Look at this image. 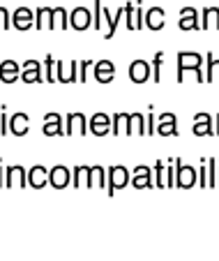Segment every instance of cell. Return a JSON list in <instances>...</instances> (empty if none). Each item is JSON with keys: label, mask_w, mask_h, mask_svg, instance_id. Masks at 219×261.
Returning a JSON list of instances; mask_svg holds the SVG:
<instances>
[{"label": "cell", "mask_w": 219, "mask_h": 261, "mask_svg": "<svg viewBox=\"0 0 219 261\" xmlns=\"http://www.w3.org/2000/svg\"><path fill=\"white\" fill-rule=\"evenodd\" d=\"M129 79L134 84H146L148 79H152V65L143 58H136L129 63Z\"/></svg>", "instance_id": "cell-6"}, {"label": "cell", "mask_w": 219, "mask_h": 261, "mask_svg": "<svg viewBox=\"0 0 219 261\" xmlns=\"http://www.w3.org/2000/svg\"><path fill=\"white\" fill-rule=\"evenodd\" d=\"M104 25V7H102V0H95L93 3V28L99 30Z\"/></svg>", "instance_id": "cell-31"}, {"label": "cell", "mask_w": 219, "mask_h": 261, "mask_svg": "<svg viewBox=\"0 0 219 261\" xmlns=\"http://www.w3.org/2000/svg\"><path fill=\"white\" fill-rule=\"evenodd\" d=\"M134 7H136V5H131V3H127V5H125V19H122V21H125L127 30H136V28H134Z\"/></svg>", "instance_id": "cell-38"}, {"label": "cell", "mask_w": 219, "mask_h": 261, "mask_svg": "<svg viewBox=\"0 0 219 261\" xmlns=\"http://www.w3.org/2000/svg\"><path fill=\"white\" fill-rule=\"evenodd\" d=\"M90 132H93L95 137H104V134L111 132V127H90Z\"/></svg>", "instance_id": "cell-43"}, {"label": "cell", "mask_w": 219, "mask_h": 261, "mask_svg": "<svg viewBox=\"0 0 219 261\" xmlns=\"http://www.w3.org/2000/svg\"><path fill=\"white\" fill-rule=\"evenodd\" d=\"M108 171V176H106V192L111 194H116L118 190H122V188H127L129 185V169L127 167H122V164H118V167H111V169H106Z\"/></svg>", "instance_id": "cell-1"}, {"label": "cell", "mask_w": 219, "mask_h": 261, "mask_svg": "<svg viewBox=\"0 0 219 261\" xmlns=\"http://www.w3.org/2000/svg\"><path fill=\"white\" fill-rule=\"evenodd\" d=\"M35 25V14L28 7H16L12 14V28L16 30H30Z\"/></svg>", "instance_id": "cell-12"}, {"label": "cell", "mask_w": 219, "mask_h": 261, "mask_svg": "<svg viewBox=\"0 0 219 261\" xmlns=\"http://www.w3.org/2000/svg\"><path fill=\"white\" fill-rule=\"evenodd\" d=\"M21 79V67L16 60L12 58H5L0 63V81L3 84H14V81Z\"/></svg>", "instance_id": "cell-13"}, {"label": "cell", "mask_w": 219, "mask_h": 261, "mask_svg": "<svg viewBox=\"0 0 219 261\" xmlns=\"http://www.w3.org/2000/svg\"><path fill=\"white\" fill-rule=\"evenodd\" d=\"M214 134H219V114H217V125H214Z\"/></svg>", "instance_id": "cell-45"}, {"label": "cell", "mask_w": 219, "mask_h": 261, "mask_svg": "<svg viewBox=\"0 0 219 261\" xmlns=\"http://www.w3.org/2000/svg\"><path fill=\"white\" fill-rule=\"evenodd\" d=\"M180 30H201V21L194 7H182L180 10V21H178Z\"/></svg>", "instance_id": "cell-16"}, {"label": "cell", "mask_w": 219, "mask_h": 261, "mask_svg": "<svg viewBox=\"0 0 219 261\" xmlns=\"http://www.w3.org/2000/svg\"><path fill=\"white\" fill-rule=\"evenodd\" d=\"M93 72H95V81L97 84H111L116 79V65L111 60H97Z\"/></svg>", "instance_id": "cell-11"}, {"label": "cell", "mask_w": 219, "mask_h": 261, "mask_svg": "<svg viewBox=\"0 0 219 261\" xmlns=\"http://www.w3.org/2000/svg\"><path fill=\"white\" fill-rule=\"evenodd\" d=\"M191 132H194L196 137H210V134H214L210 114H196L194 116V129H191Z\"/></svg>", "instance_id": "cell-18"}, {"label": "cell", "mask_w": 219, "mask_h": 261, "mask_svg": "<svg viewBox=\"0 0 219 261\" xmlns=\"http://www.w3.org/2000/svg\"><path fill=\"white\" fill-rule=\"evenodd\" d=\"M21 81L23 84H42L44 81V67L39 60H25L21 65Z\"/></svg>", "instance_id": "cell-5"}, {"label": "cell", "mask_w": 219, "mask_h": 261, "mask_svg": "<svg viewBox=\"0 0 219 261\" xmlns=\"http://www.w3.org/2000/svg\"><path fill=\"white\" fill-rule=\"evenodd\" d=\"M65 134H88V118L83 114H67Z\"/></svg>", "instance_id": "cell-15"}, {"label": "cell", "mask_w": 219, "mask_h": 261, "mask_svg": "<svg viewBox=\"0 0 219 261\" xmlns=\"http://www.w3.org/2000/svg\"><path fill=\"white\" fill-rule=\"evenodd\" d=\"M93 25V14H90V10L88 7H74L72 12H69V28L74 30H86Z\"/></svg>", "instance_id": "cell-9"}, {"label": "cell", "mask_w": 219, "mask_h": 261, "mask_svg": "<svg viewBox=\"0 0 219 261\" xmlns=\"http://www.w3.org/2000/svg\"><path fill=\"white\" fill-rule=\"evenodd\" d=\"M152 176H155V188H169V167H164V162H155Z\"/></svg>", "instance_id": "cell-25"}, {"label": "cell", "mask_w": 219, "mask_h": 261, "mask_svg": "<svg viewBox=\"0 0 219 261\" xmlns=\"http://www.w3.org/2000/svg\"><path fill=\"white\" fill-rule=\"evenodd\" d=\"M0 28L3 30L12 28V14L7 12V7H0Z\"/></svg>", "instance_id": "cell-39"}, {"label": "cell", "mask_w": 219, "mask_h": 261, "mask_svg": "<svg viewBox=\"0 0 219 261\" xmlns=\"http://www.w3.org/2000/svg\"><path fill=\"white\" fill-rule=\"evenodd\" d=\"M129 132L143 137V134H146V116L143 114H129Z\"/></svg>", "instance_id": "cell-28"}, {"label": "cell", "mask_w": 219, "mask_h": 261, "mask_svg": "<svg viewBox=\"0 0 219 261\" xmlns=\"http://www.w3.org/2000/svg\"><path fill=\"white\" fill-rule=\"evenodd\" d=\"M30 129V118L28 114H21V111H16V114H12L10 118V134H14V137H25Z\"/></svg>", "instance_id": "cell-17"}, {"label": "cell", "mask_w": 219, "mask_h": 261, "mask_svg": "<svg viewBox=\"0 0 219 261\" xmlns=\"http://www.w3.org/2000/svg\"><path fill=\"white\" fill-rule=\"evenodd\" d=\"M131 188L143 190V188H155V176H152V167H146V164H139L131 171Z\"/></svg>", "instance_id": "cell-4"}, {"label": "cell", "mask_w": 219, "mask_h": 261, "mask_svg": "<svg viewBox=\"0 0 219 261\" xmlns=\"http://www.w3.org/2000/svg\"><path fill=\"white\" fill-rule=\"evenodd\" d=\"M111 132L113 134H131L129 132V114H116L111 118Z\"/></svg>", "instance_id": "cell-24"}, {"label": "cell", "mask_w": 219, "mask_h": 261, "mask_svg": "<svg viewBox=\"0 0 219 261\" xmlns=\"http://www.w3.org/2000/svg\"><path fill=\"white\" fill-rule=\"evenodd\" d=\"M5 188H28V171L19 164L5 167Z\"/></svg>", "instance_id": "cell-7"}, {"label": "cell", "mask_w": 219, "mask_h": 261, "mask_svg": "<svg viewBox=\"0 0 219 261\" xmlns=\"http://www.w3.org/2000/svg\"><path fill=\"white\" fill-rule=\"evenodd\" d=\"M134 28L136 30L146 28V14H143L141 7H134Z\"/></svg>", "instance_id": "cell-40"}, {"label": "cell", "mask_w": 219, "mask_h": 261, "mask_svg": "<svg viewBox=\"0 0 219 261\" xmlns=\"http://www.w3.org/2000/svg\"><path fill=\"white\" fill-rule=\"evenodd\" d=\"M93 67H95L93 60H81V63H78V84H86L88 74H90V69Z\"/></svg>", "instance_id": "cell-34"}, {"label": "cell", "mask_w": 219, "mask_h": 261, "mask_svg": "<svg viewBox=\"0 0 219 261\" xmlns=\"http://www.w3.org/2000/svg\"><path fill=\"white\" fill-rule=\"evenodd\" d=\"M196 182H199V188H208V160H201V167L196 171Z\"/></svg>", "instance_id": "cell-35"}, {"label": "cell", "mask_w": 219, "mask_h": 261, "mask_svg": "<svg viewBox=\"0 0 219 261\" xmlns=\"http://www.w3.org/2000/svg\"><path fill=\"white\" fill-rule=\"evenodd\" d=\"M175 162V188L189 190L196 185V169L189 164H182L180 160H173Z\"/></svg>", "instance_id": "cell-3"}, {"label": "cell", "mask_w": 219, "mask_h": 261, "mask_svg": "<svg viewBox=\"0 0 219 261\" xmlns=\"http://www.w3.org/2000/svg\"><path fill=\"white\" fill-rule=\"evenodd\" d=\"M150 65H152V81H155V84H159V81H161V65H164V54H161V51H157Z\"/></svg>", "instance_id": "cell-32"}, {"label": "cell", "mask_w": 219, "mask_h": 261, "mask_svg": "<svg viewBox=\"0 0 219 261\" xmlns=\"http://www.w3.org/2000/svg\"><path fill=\"white\" fill-rule=\"evenodd\" d=\"M155 134H161V137H175V134H178V127H175V123H157Z\"/></svg>", "instance_id": "cell-36"}, {"label": "cell", "mask_w": 219, "mask_h": 261, "mask_svg": "<svg viewBox=\"0 0 219 261\" xmlns=\"http://www.w3.org/2000/svg\"><path fill=\"white\" fill-rule=\"evenodd\" d=\"M217 188H219V160H217Z\"/></svg>", "instance_id": "cell-46"}, {"label": "cell", "mask_w": 219, "mask_h": 261, "mask_svg": "<svg viewBox=\"0 0 219 261\" xmlns=\"http://www.w3.org/2000/svg\"><path fill=\"white\" fill-rule=\"evenodd\" d=\"M0 188H5V167H3V160H0Z\"/></svg>", "instance_id": "cell-44"}, {"label": "cell", "mask_w": 219, "mask_h": 261, "mask_svg": "<svg viewBox=\"0 0 219 261\" xmlns=\"http://www.w3.org/2000/svg\"><path fill=\"white\" fill-rule=\"evenodd\" d=\"M42 132L46 134V137H60V134H65L63 116H60V114H46V116H44Z\"/></svg>", "instance_id": "cell-14"}, {"label": "cell", "mask_w": 219, "mask_h": 261, "mask_svg": "<svg viewBox=\"0 0 219 261\" xmlns=\"http://www.w3.org/2000/svg\"><path fill=\"white\" fill-rule=\"evenodd\" d=\"M88 127H111V116L108 114H93L88 120Z\"/></svg>", "instance_id": "cell-33"}, {"label": "cell", "mask_w": 219, "mask_h": 261, "mask_svg": "<svg viewBox=\"0 0 219 261\" xmlns=\"http://www.w3.org/2000/svg\"><path fill=\"white\" fill-rule=\"evenodd\" d=\"M58 81L60 84H78V60H58Z\"/></svg>", "instance_id": "cell-8"}, {"label": "cell", "mask_w": 219, "mask_h": 261, "mask_svg": "<svg viewBox=\"0 0 219 261\" xmlns=\"http://www.w3.org/2000/svg\"><path fill=\"white\" fill-rule=\"evenodd\" d=\"M166 23V12L161 7H150L146 14V28L150 30H161Z\"/></svg>", "instance_id": "cell-20"}, {"label": "cell", "mask_w": 219, "mask_h": 261, "mask_svg": "<svg viewBox=\"0 0 219 261\" xmlns=\"http://www.w3.org/2000/svg\"><path fill=\"white\" fill-rule=\"evenodd\" d=\"M201 28L208 30V28H217L219 30V7H205L203 10V23Z\"/></svg>", "instance_id": "cell-27"}, {"label": "cell", "mask_w": 219, "mask_h": 261, "mask_svg": "<svg viewBox=\"0 0 219 261\" xmlns=\"http://www.w3.org/2000/svg\"><path fill=\"white\" fill-rule=\"evenodd\" d=\"M42 67H44V81L56 84V81H58V60H56L53 56H46Z\"/></svg>", "instance_id": "cell-23"}, {"label": "cell", "mask_w": 219, "mask_h": 261, "mask_svg": "<svg viewBox=\"0 0 219 261\" xmlns=\"http://www.w3.org/2000/svg\"><path fill=\"white\" fill-rule=\"evenodd\" d=\"M155 129H157L155 114H148V118H146V134H148V137H150V134H155Z\"/></svg>", "instance_id": "cell-41"}, {"label": "cell", "mask_w": 219, "mask_h": 261, "mask_svg": "<svg viewBox=\"0 0 219 261\" xmlns=\"http://www.w3.org/2000/svg\"><path fill=\"white\" fill-rule=\"evenodd\" d=\"M49 182V169L39 167V164H35L33 169L28 171V188H44Z\"/></svg>", "instance_id": "cell-19"}, {"label": "cell", "mask_w": 219, "mask_h": 261, "mask_svg": "<svg viewBox=\"0 0 219 261\" xmlns=\"http://www.w3.org/2000/svg\"><path fill=\"white\" fill-rule=\"evenodd\" d=\"M208 188H217V160H208Z\"/></svg>", "instance_id": "cell-37"}, {"label": "cell", "mask_w": 219, "mask_h": 261, "mask_svg": "<svg viewBox=\"0 0 219 261\" xmlns=\"http://www.w3.org/2000/svg\"><path fill=\"white\" fill-rule=\"evenodd\" d=\"M203 65V56L196 54V51H180L178 54V84L185 81V74L191 72V69H199Z\"/></svg>", "instance_id": "cell-2"}, {"label": "cell", "mask_w": 219, "mask_h": 261, "mask_svg": "<svg viewBox=\"0 0 219 261\" xmlns=\"http://www.w3.org/2000/svg\"><path fill=\"white\" fill-rule=\"evenodd\" d=\"M35 25H37V30H53V7H39L35 14Z\"/></svg>", "instance_id": "cell-21"}, {"label": "cell", "mask_w": 219, "mask_h": 261, "mask_svg": "<svg viewBox=\"0 0 219 261\" xmlns=\"http://www.w3.org/2000/svg\"><path fill=\"white\" fill-rule=\"evenodd\" d=\"M106 176H108L106 169L95 164V167L90 169V188H106Z\"/></svg>", "instance_id": "cell-26"}, {"label": "cell", "mask_w": 219, "mask_h": 261, "mask_svg": "<svg viewBox=\"0 0 219 261\" xmlns=\"http://www.w3.org/2000/svg\"><path fill=\"white\" fill-rule=\"evenodd\" d=\"M205 63H208V72H205V81L212 84V81L219 79V58H214L212 54L205 56Z\"/></svg>", "instance_id": "cell-29"}, {"label": "cell", "mask_w": 219, "mask_h": 261, "mask_svg": "<svg viewBox=\"0 0 219 261\" xmlns=\"http://www.w3.org/2000/svg\"><path fill=\"white\" fill-rule=\"evenodd\" d=\"M159 123H175V114H169V111L159 114Z\"/></svg>", "instance_id": "cell-42"}, {"label": "cell", "mask_w": 219, "mask_h": 261, "mask_svg": "<svg viewBox=\"0 0 219 261\" xmlns=\"http://www.w3.org/2000/svg\"><path fill=\"white\" fill-rule=\"evenodd\" d=\"M67 30L69 28V14L65 7H53V30Z\"/></svg>", "instance_id": "cell-30"}, {"label": "cell", "mask_w": 219, "mask_h": 261, "mask_svg": "<svg viewBox=\"0 0 219 261\" xmlns=\"http://www.w3.org/2000/svg\"><path fill=\"white\" fill-rule=\"evenodd\" d=\"M90 169L93 167H86V164L74 169V173H72L74 188H90Z\"/></svg>", "instance_id": "cell-22"}, {"label": "cell", "mask_w": 219, "mask_h": 261, "mask_svg": "<svg viewBox=\"0 0 219 261\" xmlns=\"http://www.w3.org/2000/svg\"><path fill=\"white\" fill-rule=\"evenodd\" d=\"M69 182H72V171H69L67 167L58 164V167L49 169V185H51V188L63 190V188H67Z\"/></svg>", "instance_id": "cell-10"}]
</instances>
